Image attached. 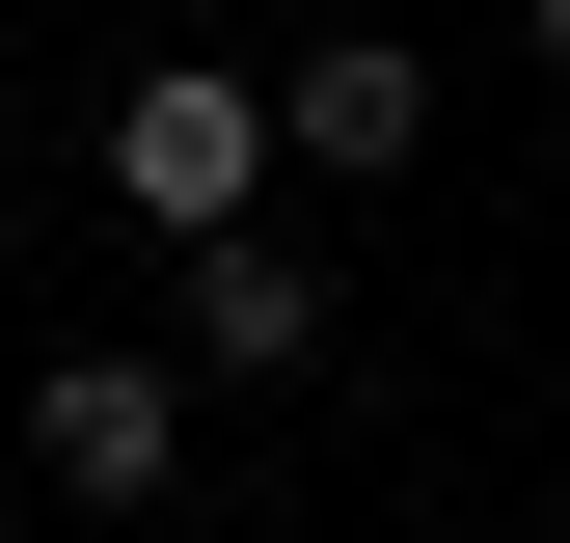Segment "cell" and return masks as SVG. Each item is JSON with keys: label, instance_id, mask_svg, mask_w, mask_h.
<instances>
[{"label": "cell", "instance_id": "6da1fadb", "mask_svg": "<svg viewBox=\"0 0 570 543\" xmlns=\"http://www.w3.org/2000/svg\"><path fill=\"white\" fill-rule=\"evenodd\" d=\"M82 164H109L136 245H218V218H272V164H299V136H272V82H218V55H136Z\"/></svg>", "mask_w": 570, "mask_h": 543}, {"label": "cell", "instance_id": "7a4b0ae2", "mask_svg": "<svg viewBox=\"0 0 570 543\" xmlns=\"http://www.w3.org/2000/svg\"><path fill=\"white\" fill-rule=\"evenodd\" d=\"M0 435H28V490H82V516H164V462H190V381H164V354H55Z\"/></svg>", "mask_w": 570, "mask_h": 543}, {"label": "cell", "instance_id": "3957f363", "mask_svg": "<svg viewBox=\"0 0 570 543\" xmlns=\"http://www.w3.org/2000/svg\"><path fill=\"white\" fill-rule=\"evenodd\" d=\"M272 136H299V190H353V164H407V136H435V55H407V28H326L299 82H272Z\"/></svg>", "mask_w": 570, "mask_h": 543}, {"label": "cell", "instance_id": "277c9868", "mask_svg": "<svg viewBox=\"0 0 570 543\" xmlns=\"http://www.w3.org/2000/svg\"><path fill=\"white\" fill-rule=\"evenodd\" d=\"M190 354H218V381H326V272L272 218H218V245H190Z\"/></svg>", "mask_w": 570, "mask_h": 543}, {"label": "cell", "instance_id": "5b68a950", "mask_svg": "<svg viewBox=\"0 0 570 543\" xmlns=\"http://www.w3.org/2000/svg\"><path fill=\"white\" fill-rule=\"evenodd\" d=\"M517 55H543V82H570V0H517Z\"/></svg>", "mask_w": 570, "mask_h": 543}, {"label": "cell", "instance_id": "8992f818", "mask_svg": "<svg viewBox=\"0 0 570 543\" xmlns=\"http://www.w3.org/2000/svg\"><path fill=\"white\" fill-rule=\"evenodd\" d=\"M0 543H28V435H0Z\"/></svg>", "mask_w": 570, "mask_h": 543}]
</instances>
